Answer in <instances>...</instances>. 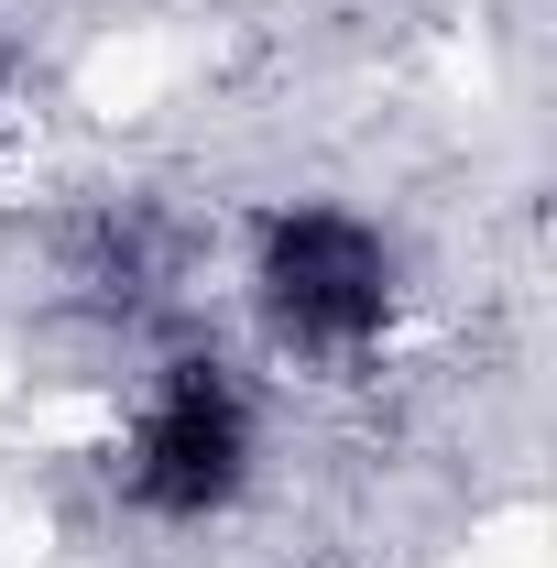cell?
<instances>
[{
    "label": "cell",
    "mask_w": 557,
    "mask_h": 568,
    "mask_svg": "<svg viewBox=\"0 0 557 568\" xmlns=\"http://www.w3.org/2000/svg\"><path fill=\"white\" fill-rule=\"evenodd\" d=\"M394 306H405V263H394L383 219L340 209V197H295V209L263 219V241H252V317H263L274 361L361 372L394 339Z\"/></svg>",
    "instance_id": "1"
},
{
    "label": "cell",
    "mask_w": 557,
    "mask_h": 568,
    "mask_svg": "<svg viewBox=\"0 0 557 568\" xmlns=\"http://www.w3.org/2000/svg\"><path fill=\"white\" fill-rule=\"evenodd\" d=\"M110 481L142 525H230L252 481H263V416H252V383L219 351H175L142 383L132 426L110 448Z\"/></svg>",
    "instance_id": "2"
}]
</instances>
